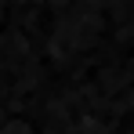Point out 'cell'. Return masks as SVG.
<instances>
[{
  "label": "cell",
  "instance_id": "cell-1",
  "mask_svg": "<svg viewBox=\"0 0 134 134\" xmlns=\"http://www.w3.org/2000/svg\"><path fill=\"white\" fill-rule=\"evenodd\" d=\"M11 4H29V0H11Z\"/></svg>",
  "mask_w": 134,
  "mask_h": 134
}]
</instances>
